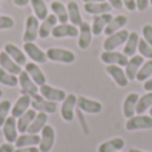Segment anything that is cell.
Segmentation results:
<instances>
[{
  "label": "cell",
  "mask_w": 152,
  "mask_h": 152,
  "mask_svg": "<svg viewBox=\"0 0 152 152\" xmlns=\"http://www.w3.org/2000/svg\"><path fill=\"white\" fill-rule=\"evenodd\" d=\"M121 3H123V7H126L128 11L136 10V3H135V0H121Z\"/></svg>",
  "instance_id": "7bdbcfd3"
},
{
  "label": "cell",
  "mask_w": 152,
  "mask_h": 152,
  "mask_svg": "<svg viewBox=\"0 0 152 152\" xmlns=\"http://www.w3.org/2000/svg\"><path fill=\"white\" fill-rule=\"evenodd\" d=\"M143 39L148 43L150 45H152V26L151 24H145L143 27Z\"/></svg>",
  "instance_id": "60d3db41"
},
{
  "label": "cell",
  "mask_w": 152,
  "mask_h": 152,
  "mask_svg": "<svg viewBox=\"0 0 152 152\" xmlns=\"http://www.w3.org/2000/svg\"><path fill=\"white\" fill-rule=\"evenodd\" d=\"M150 4H151V5H152V0H150Z\"/></svg>",
  "instance_id": "db71d44e"
},
{
  "label": "cell",
  "mask_w": 152,
  "mask_h": 152,
  "mask_svg": "<svg viewBox=\"0 0 152 152\" xmlns=\"http://www.w3.org/2000/svg\"><path fill=\"white\" fill-rule=\"evenodd\" d=\"M136 3V10L139 11H145L150 5V0H135Z\"/></svg>",
  "instance_id": "b9f144b4"
},
{
  "label": "cell",
  "mask_w": 152,
  "mask_h": 152,
  "mask_svg": "<svg viewBox=\"0 0 152 152\" xmlns=\"http://www.w3.org/2000/svg\"><path fill=\"white\" fill-rule=\"evenodd\" d=\"M118 152H119V151H118Z\"/></svg>",
  "instance_id": "9f6ffc18"
},
{
  "label": "cell",
  "mask_w": 152,
  "mask_h": 152,
  "mask_svg": "<svg viewBox=\"0 0 152 152\" xmlns=\"http://www.w3.org/2000/svg\"><path fill=\"white\" fill-rule=\"evenodd\" d=\"M31 7L35 12V16H36L39 20H44L48 16V8L47 4H45L44 0H31Z\"/></svg>",
  "instance_id": "836d02e7"
},
{
  "label": "cell",
  "mask_w": 152,
  "mask_h": 152,
  "mask_svg": "<svg viewBox=\"0 0 152 152\" xmlns=\"http://www.w3.org/2000/svg\"><path fill=\"white\" fill-rule=\"evenodd\" d=\"M143 63H144V58H143L142 55L131 56V59L128 60V63H127V66H126V69H124L129 81L136 79V75H137V72H139L140 67L143 66Z\"/></svg>",
  "instance_id": "2e32d148"
},
{
  "label": "cell",
  "mask_w": 152,
  "mask_h": 152,
  "mask_svg": "<svg viewBox=\"0 0 152 152\" xmlns=\"http://www.w3.org/2000/svg\"><path fill=\"white\" fill-rule=\"evenodd\" d=\"M23 48H24V52L27 53V56H29V58L32 59V61H35V63L43 64V63H45V61L48 60L45 52L40 50V48L37 47L36 44H35V42L24 43Z\"/></svg>",
  "instance_id": "8fae6325"
},
{
  "label": "cell",
  "mask_w": 152,
  "mask_h": 152,
  "mask_svg": "<svg viewBox=\"0 0 152 152\" xmlns=\"http://www.w3.org/2000/svg\"><path fill=\"white\" fill-rule=\"evenodd\" d=\"M15 148H13V144L11 143H4V144L0 145V152H13Z\"/></svg>",
  "instance_id": "ee69618b"
},
{
  "label": "cell",
  "mask_w": 152,
  "mask_h": 152,
  "mask_svg": "<svg viewBox=\"0 0 152 152\" xmlns=\"http://www.w3.org/2000/svg\"><path fill=\"white\" fill-rule=\"evenodd\" d=\"M13 152H40V150L36 147H23V148H16Z\"/></svg>",
  "instance_id": "bcb514c9"
},
{
  "label": "cell",
  "mask_w": 152,
  "mask_h": 152,
  "mask_svg": "<svg viewBox=\"0 0 152 152\" xmlns=\"http://www.w3.org/2000/svg\"><path fill=\"white\" fill-rule=\"evenodd\" d=\"M32 97L31 105L35 111H39V112H45V113H55V111L58 110L55 102H50V100L44 99L42 95H34Z\"/></svg>",
  "instance_id": "8992f818"
},
{
  "label": "cell",
  "mask_w": 152,
  "mask_h": 152,
  "mask_svg": "<svg viewBox=\"0 0 152 152\" xmlns=\"http://www.w3.org/2000/svg\"><path fill=\"white\" fill-rule=\"evenodd\" d=\"M35 116H36V111L32 108V110H27L23 115L19 118V120H16V124H18V131L21 132V134H26L28 131L31 123L34 121Z\"/></svg>",
  "instance_id": "d4e9b609"
},
{
  "label": "cell",
  "mask_w": 152,
  "mask_h": 152,
  "mask_svg": "<svg viewBox=\"0 0 152 152\" xmlns=\"http://www.w3.org/2000/svg\"><path fill=\"white\" fill-rule=\"evenodd\" d=\"M67 12H68V20L71 21V24L79 27L83 23L80 10H79V5L76 1H69L68 4H67Z\"/></svg>",
  "instance_id": "d6a6232c"
},
{
  "label": "cell",
  "mask_w": 152,
  "mask_h": 152,
  "mask_svg": "<svg viewBox=\"0 0 152 152\" xmlns=\"http://www.w3.org/2000/svg\"><path fill=\"white\" fill-rule=\"evenodd\" d=\"M128 152H145V151H140V150H137V148H129Z\"/></svg>",
  "instance_id": "f907efd6"
},
{
  "label": "cell",
  "mask_w": 152,
  "mask_h": 152,
  "mask_svg": "<svg viewBox=\"0 0 152 152\" xmlns=\"http://www.w3.org/2000/svg\"><path fill=\"white\" fill-rule=\"evenodd\" d=\"M76 104H77L79 110L87 113H100L103 110V105L100 102H96V100L88 99V97L84 96H79Z\"/></svg>",
  "instance_id": "7c38bea8"
},
{
  "label": "cell",
  "mask_w": 152,
  "mask_h": 152,
  "mask_svg": "<svg viewBox=\"0 0 152 152\" xmlns=\"http://www.w3.org/2000/svg\"><path fill=\"white\" fill-rule=\"evenodd\" d=\"M113 16L111 15V12L108 13H102V15H96L91 24V28H92V34L94 35H100L104 32L105 27L108 26L111 20H112Z\"/></svg>",
  "instance_id": "ac0fdd59"
},
{
  "label": "cell",
  "mask_w": 152,
  "mask_h": 152,
  "mask_svg": "<svg viewBox=\"0 0 152 152\" xmlns=\"http://www.w3.org/2000/svg\"><path fill=\"white\" fill-rule=\"evenodd\" d=\"M0 12H1V7H0Z\"/></svg>",
  "instance_id": "11a10c76"
},
{
  "label": "cell",
  "mask_w": 152,
  "mask_h": 152,
  "mask_svg": "<svg viewBox=\"0 0 152 152\" xmlns=\"http://www.w3.org/2000/svg\"><path fill=\"white\" fill-rule=\"evenodd\" d=\"M108 3H110V5L112 8H115V10H121V8H123L121 0H108Z\"/></svg>",
  "instance_id": "f6af8a7d"
},
{
  "label": "cell",
  "mask_w": 152,
  "mask_h": 152,
  "mask_svg": "<svg viewBox=\"0 0 152 152\" xmlns=\"http://www.w3.org/2000/svg\"><path fill=\"white\" fill-rule=\"evenodd\" d=\"M39 19L36 16L31 15L27 18L26 20V28H24L23 34V42L24 43H31L39 37Z\"/></svg>",
  "instance_id": "3957f363"
},
{
  "label": "cell",
  "mask_w": 152,
  "mask_h": 152,
  "mask_svg": "<svg viewBox=\"0 0 152 152\" xmlns=\"http://www.w3.org/2000/svg\"><path fill=\"white\" fill-rule=\"evenodd\" d=\"M144 89L148 92H152V79H148L144 81Z\"/></svg>",
  "instance_id": "c3c4849f"
},
{
  "label": "cell",
  "mask_w": 152,
  "mask_h": 152,
  "mask_svg": "<svg viewBox=\"0 0 152 152\" xmlns=\"http://www.w3.org/2000/svg\"><path fill=\"white\" fill-rule=\"evenodd\" d=\"M15 26V20L10 16L0 15V29H11Z\"/></svg>",
  "instance_id": "ab89813d"
},
{
  "label": "cell",
  "mask_w": 152,
  "mask_h": 152,
  "mask_svg": "<svg viewBox=\"0 0 152 152\" xmlns=\"http://www.w3.org/2000/svg\"><path fill=\"white\" fill-rule=\"evenodd\" d=\"M48 60L52 61H58V63H64V64H71L75 61L76 56L72 51L69 50H64V48H48L47 52Z\"/></svg>",
  "instance_id": "6da1fadb"
},
{
  "label": "cell",
  "mask_w": 152,
  "mask_h": 152,
  "mask_svg": "<svg viewBox=\"0 0 152 152\" xmlns=\"http://www.w3.org/2000/svg\"><path fill=\"white\" fill-rule=\"evenodd\" d=\"M56 23H58L56 16L53 15V13L52 15H48L47 18L42 21V24H40V27H39V37L40 39H47V37L52 34V29L55 28Z\"/></svg>",
  "instance_id": "cb8c5ba5"
},
{
  "label": "cell",
  "mask_w": 152,
  "mask_h": 152,
  "mask_svg": "<svg viewBox=\"0 0 152 152\" xmlns=\"http://www.w3.org/2000/svg\"><path fill=\"white\" fill-rule=\"evenodd\" d=\"M19 84H20L21 88V95H29V96H34L39 92L37 88V84L29 77V75L26 71H21L19 74Z\"/></svg>",
  "instance_id": "9c48e42d"
},
{
  "label": "cell",
  "mask_w": 152,
  "mask_h": 152,
  "mask_svg": "<svg viewBox=\"0 0 152 152\" xmlns=\"http://www.w3.org/2000/svg\"><path fill=\"white\" fill-rule=\"evenodd\" d=\"M47 121H48V113H45V112L36 113L34 121L31 123V126H29V128L27 132H28V134H39V132L44 128Z\"/></svg>",
  "instance_id": "4dcf8cb0"
},
{
  "label": "cell",
  "mask_w": 152,
  "mask_h": 152,
  "mask_svg": "<svg viewBox=\"0 0 152 152\" xmlns=\"http://www.w3.org/2000/svg\"><path fill=\"white\" fill-rule=\"evenodd\" d=\"M52 35L55 39H63V37H76L79 35V28L74 24H59L52 29Z\"/></svg>",
  "instance_id": "4fadbf2b"
},
{
  "label": "cell",
  "mask_w": 152,
  "mask_h": 152,
  "mask_svg": "<svg viewBox=\"0 0 152 152\" xmlns=\"http://www.w3.org/2000/svg\"><path fill=\"white\" fill-rule=\"evenodd\" d=\"M84 10L87 13L91 15H102V13H108L111 12L112 7L110 5V3L100 1V3H84Z\"/></svg>",
  "instance_id": "484cf974"
},
{
  "label": "cell",
  "mask_w": 152,
  "mask_h": 152,
  "mask_svg": "<svg viewBox=\"0 0 152 152\" xmlns=\"http://www.w3.org/2000/svg\"><path fill=\"white\" fill-rule=\"evenodd\" d=\"M148 111H150V116L152 118V107H151V108H150V110H148Z\"/></svg>",
  "instance_id": "816d5d0a"
},
{
  "label": "cell",
  "mask_w": 152,
  "mask_h": 152,
  "mask_svg": "<svg viewBox=\"0 0 152 152\" xmlns=\"http://www.w3.org/2000/svg\"><path fill=\"white\" fill-rule=\"evenodd\" d=\"M40 91V95H42L44 99L50 100V102H55V103H59V102H63L66 99V92L60 88H53V87L48 86V84H43L40 86L39 88Z\"/></svg>",
  "instance_id": "ba28073f"
},
{
  "label": "cell",
  "mask_w": 152,
  "mask_h": 152,
  "mask_svg": "<svg viewBox=\"0 0 152 152\" xmlns=\"http://www.w3.org/2000/svg\"><path fill=\"white\" fill-rule=\"evenodd\" d=\"M129 36V32L127 29H120V31L115 32L112 35H108L107 39L103 43V48L104 51H115L119 45L124 44Z\"/></svg>",
  "instance_id": "7a4b0ae2"
},
{
  "label": "cell",
  "mask_w": 152,
  "mask_h": 152,
  "mask_svg": "<svg viewBox=\"0 0 152 152\" xmlns=\"http://www.w3.org/2000/svg\"><path fill=\"white\" fill-rule=\"evenodd\" d=\"M124 147V140L121 137H113V139L104 142L99 145L97 152H118Z\"/></svg>",
  "instance_id": "f546056e"
},
{
  "label": "cell",
  "mask_w": 152,
  "mask_h": 152,
  "mask_svg": "<svg viewBox=\"0 0 152 152\" xmlns=\"http://www.w3.org/2000/svg\"><path fill=\"white\" fill-rule=\"evenodd\" d=\"M137 51L140 52V55L143 58L152 59V45H150L144 39L139 40V45H137Z\"/></svg>",
  "instance_id": "f35d334b"
},
{
  "label": "cell",
  "mask_w": 152,
  "mask_h": 152,
  "mask_svg": "<svg viewBox=\"0 0 152 152\" xmlns=\"http://www.w3.org/2000/svg\"><path fill=\"white\" fill-rule=\"evenodd\" d=\"M139 40H140V37H139V34L137 32H135V31H132V32H129V36H128V39H127V42L124 43V50H123V53L128 58V56H134L135 53H136V51H137V45H139Z\"/></svg>",
  "instance_id": "83f0119b"
},
{
  "label": "cell",
  "mask_w": 152,
  "mask_h": 152,
  "mask_svg": "<svg viewBox=\"0 0 152 152\" xmlns=\"http://www.w3.org/2000/svg\"><path fill=\"white\" fill-rule=\"evenodd\" d=\"M0 84L7 87H16L19 84V79L16 77V75L10 74L0 67Z\"/></svg>",
  "instance_id": "d590c367"
},
{
  "label": "cell",
  "mask_w": 152,
  "mask_h": 152,
  "mask_svg": "<svg viewBox=\"0 0 152 152\" xmlns=\"http://www.w3.org/2000/svg\"><path fill=\"white\" fill-rule=\"evenodd\" d=\"M100 60L105 63L107 66H119L126 67L128 63V58L124 53L118 52V51H104L100 55Z\"/></svg>",
  "instance_id": "5b68a950"
},
{
  "label": "cell",
  "mask_w": 152,
  "mask_h": 152,
  "mask_svg": "<svg viewBox=\"0 0 152 152\" xmlns=\"http://www.w3.org/2000/svg\"><path fill=\"white\" fill-rule=\"evenodd\" d=\"M24 71L29 75V77L37 84V86H43L45 84V75L43 74V71L40 69V67L37 66L35 61H31V63H26V69Z\"/></svg>",
  "instance_id": "7402d4cb"
},
{
  "label": "cell",
  "mask_w": 152,
  "mask_h": 152,
  "mask_svg": "<svg viewBox=\"0 0 152 152\" xmlns=\"http://www.w3.org/2000/svg\"><path fill=\"white\" fill-rule=\"evenodd\" d=\"M11 108H12V105H11L10 100H1L0 102V127H3L5 119L8 118V113H10Z\"/></svg>",
  "instance_id": "74e56055"
},
{
  "label": "cell",
  "mask_w": 152,
  "mask_h": 152,
  "mask_svg": "<svg viewBox=\"0 0 152 152\" xmlns=\"http://www.w3.org/2000/svg\"><path fill=\"white\" fill-rule=\"evenodd\" d=\"M84 3H100V1H105V0H83Z\"/></svg>",
  "instance_id": "681fc988"
},
{
  "label": "cell",
  "mask_w": 152,
  "mask_h": 152,
  "mask_svg": "<svg viewBox=\"0 0 152 152\" xmlns=\"http://www.w3.org/2000/svg\"><path fill=\"white\" fill-rule=\"evenodd\" d=\"M55 144V129L53 127L45 124L44 128L42 129V136H40V152H50Z\"/></svg>",
  "instance_id": "52a82bcc"
},
{
  "label": "cell",
  "mask_w": 152,
  "mask_h": 152,
  "mask_svg": "<svg viewBox=\"0 0 152 152\" xmlns=\"http://www.w3.org/2000/svg\"><path fill=\"white\" fill-rule=\"evenodd\" d=\"M29 3H31V0H13V4L18 7H26Z\"/></svg>",
  "instance_id": "7dc6e473"
},
{
  "label": "cell",
  "mask_w": 152,
  "mask_h": 152,
  "mask_svg": "<svg viewBox=\"0 0 152 152\" xmlns=\"http://www.w3.org/2000/svg\"><path fill=\"white\" fill-rule=\"evenodd\" d=\"M77 102V97L74 94H68L66 96V99L63 100V104H61V118L66 121H72L75 118V105Z\"/></svg>",
  "instance_id": "30bf717a"
},
{
  "label": "cell",
  "mask_w": 152,
  "mask_h": 152,
  "mask_svg": "<svg viewBox=\"0 0 152 152\" xmlns=\"http://www.w3.org/2000/svg\"><path fill=\"white\" fill-rule=\"evenodd\" d=\"M4 52L7 53V55L10 56L13 61H16V63H18L20 67L21 66H26V63H27L26 55H24L23 51H21L18 45L12 44V43H7V44L4 45Z\"/></svg>",
  "instance_id": "44dd1931"
},
{
  "label": "cell",
  "mask_w": 152,
  "mask_h": 152,
  "mask_svg": "<svg viewBox=\"0 0 152 152\" xmlns=\"http://www.w3.org/2000/svg\"><path fill=\"white\" fill-rule=\"evenodd\" d=\"M3 135H4L7 143H13L18 139V124H16V119L13 116L5 119L4 124H3Z\"/></svg>",
  "instance_id": "9a60e30c"
},
{
  "label": "cell",
  "mask_w": 152,
  "mask_h": 152,
  "mask_svg": "<svg viewBox=\"0 0 152 152\" xmlns=\"http://www.w3.org/2000/svg\"><path fill=\"white\" fill-rule=\"evenodd\" d=\"M37 144H40V136L37 134H21L15 142V145L18 148L35 147Z\"/></svg>",
  "instance_id": "4316f807"
},
{
  "label": "cell",
  "mask_w": 152,
  "mask_h": 152,
  "mask_svg": "<svg viewBox=\"0 0 152 152\" xmlns=\"http://www.w3.org/2000/svg\"><path fill=\"white\" fill-rule=\"evenodd\" d=\"M0 67H1L3 69H5L7 72L12 74V75H19L21 71H23L21 67L19 66L16 61H13L12 59L4 52V51L0 52Z\"/></svg>",
  "instance_id": "603a6c76"
},
{
  "label": "cell",
  "mask_w": 152,
  "mask_h": 152,
  "mask_svg": "<svg viewBox=\"0 0 152 152\" xmlns=\"http://www.w3.org/2000/svg\"><path fill=\"white\" fill-rule=\"evenodd\" d=\"M3 96V91H1V89H0V97H1Z\"/></svg>",
  "instance_id": "f5cc1de1"
},
{
  "label": "cell",
  "mask_w": 152,
  "mask_h": 152,
  "mask_svg": "<svg viewBox=\"0 0 152 152\" xmlns=\"http://www.w3.org/2000/svg\"><path fill=\"white\" fill-rule=\"evenodd\" d=\"M31 102H32V97L29 96V95H21V96L16 100V103L13 104V107L11 108V113H12L13 118L15 119L20 118V116L29 108Z\"/></svg>",
  "instance_id": "e0dca14e"
},
{
  "label": "cell",
  "mask_w": 152,
  "mask_h": 152,
  "mask_svg": "<svg viewBox=\"0 0 152 152\" xmlns=\"http://www.w3.org/2000/svg\"><path fill=\"white\" fill-rule=\"evenodd\" d=\"M137 100H139V95L136 92H132V94H128L124 99L123 103V115L126 116L127 119L135 116L136 113V104Z\"/></svg>",
  "instance_id": "ffe728a7"
},
{
  "label": "cell",
  "mask_w": 152,
  "mask_h": 152,
  "mask_svg": "<svg viewBox=\"0 0 152 152\" xmlns=\"http://www.w3.org/2000/svg\"><path fill=\"white\" fill-rule=\"evenodd\" d=\"M127 131H139V129H151L152 128V118L145 115L132 116L126 123Z\"/></svg>",
  "instance_id": "277c9868"
},
{
  "label": "cell",
  "mask_w": 152,
  "mask_h": 152,
  "mask_svg": "<svg viewBox=\"0 0 152 152\" xmlns=\"http://www.w3.org/2000/svg\"><path fill=\"white\" fill-rule=\"evenodd\" d=\"M79 40H77V45L80 50H87V48L91 45V42H92V28L88 23L83 21V23L79 26Z\"/></svg>",
  "instance_id": "5bb4252c"
},
{
  "label": "cell",
  "mask_w": 152,
  "mask_h": 152,
  "mask_svg": "<svg viewBox=\"0 0 152 152\" xmlns=\"http://www.w3.org/2000/svg\"><path fill=\"white\" fill-rule=\"evenodd\" d=\"M105 71H107V74L113 79V81H115L119 87H126L127 84H128V77H127V75H126V71H124L121 67L108 66L107 68H105Z\"/></svg>",
  "instance_id": "d6986e66"
},
{
  "label": "cell",
  "mask_w": 152,
  "mask_h": 152,
  "mask_svg": "<svg viewBox=\"0 0 152 152\" xmlns=\"http://www.w3.org/2000/svg\"><path fill=\"white\" fill-rule=\"evenodd\" d=\"M127 21H128V19H127V16H124V15L113 16L112 20H111L110 23H108V26L105 27L104 34L108 36V35H112V34H115V32L120 31V29L127 24Z\"/></svg>",
  "instance_id": "f1b7e54d"
},
{
  "label": "cell",
  "mask_w": 152,
  "mask_h": 152,
  "mask_svg": "<svg viewBox=\"0 0 152 152\" xmlns=\"http://www.w3.org/2000/svg\"><path fill=\"white\" fill-rule=\"evenodd\" d=\"M151 75H152V59H150L145 63H143V66L140 67L139 72L136 75V80L145 81V80H148V77H151Z\"/></svg>",
  "instance_id": "8d00e7d4"
},
{
  "label": "cell",
  "mask_w": 152,
  "mask_h": 152,
  "mask_svg": "<svg viewBox=\"0 0 152 152\" xmlns=\"http://www.w3.org/2000/svg\"><path fill=\"white\" fill-rule=\"evenodd\" d=\"M51 10H52L53 15L56 16V19H58V21L60 24H66L68 21L67 7L61 1H52L51 3Z\"/></svg>",
  "instance_id": "1f68e13d"
},
{
  "label": "cell",
  "mask_w": 152,
  "mask_h": 152,
  "mask_svg": "<svg viewBox=\"0 0 152 152\" xmlns=\"http://www.w3.org/2000/svg\"><path fill=\"white\" fill-rule=\"evenodd\" d=\"M152 107V92H147L145 95H143L142 97H139L136 104V113L137 115H143L145 111H148Z\"/></svg>",
  "instance_id": "e575fe53"
}]
</instances>
